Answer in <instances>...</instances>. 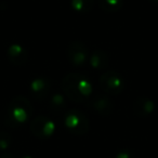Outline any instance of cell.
<instances>
[{"label": "cell", "mask_w": 158, "mask_h": 158, "mask_svg": "<svg viewBox=\"0 0 158 158\" xmlns=\"http://www.w3.org/2000/svg\"><path fill=\"white\" fill-rule=\"evenodd\" d=\"M79 77L80 75L76 74V73L66 75L62 80V90L67 95L68 99L72 100L75 103H86L88 99H86L80 92L78 85Z\"/></svg>", "instance_id": "3"}, {"label": "cell", "mask_w": 158, "mask_h": 158, "mask_svg": "<svg viewBox=\"0 0 158 158\" xmlns=\"http://www.w3.org/2000/svg\"><path fill=\"white\" fill-rule=\"evenodd\" d=\"M89 103H90V107L93 112L103 115V116L110 115L114 110V104H113L112 100L105 94L95 95Z\"/></svg>", "instance_id": "7"}, {"label": "cell", "mask_w": 158, "mask_h": 158, "mask_svg": "<svg viewBox=\"0 0 158 158\" xmlns=\"http://www.w3.org/2000/svg\"><path fill=\"white\" fill-rule=\"evenodd\" d=\"M55 129L54 123L46 116H37L31 123V131L39 139L50 138Z\"/></svg>", "instance_id": "5"}, {"label": "cell", "mask_w": 158, "mask_h": 158, "mask_svg": "<svg viewBox=\"0 0 158 158\" xmlns=\"http://www.w3.org/2000/svg\"><path fill=\"white\" fill-rule=\"evenodd\" d=\"M100 8L107 12L118 11L123 7V0H98Z\"/></svg>", "instance_id": "13"}, {"label": "cell", "mask_w": 158, "mask_h": 158, "mask_svg": "<svg viewBox=\"0 0 158 158\" xmlns=\"http://www.w3.org/2000/svg\"><path fill=\"white\" fill-rule=\"evenodd\" d=\"M50 81L46 77H38L34 79L31 84V91L33 95L38 100H42L48 95L50 91Z\"/></svg>", "instance_id": "9"}, {"label": "cell", "mask_w": 158, "mask_h": 158, "mask_svg": "<svg viewBox=\"0 0 158 158\" xmlns=\"http://www.w3.org/2000/svg\"><path fill=\"white\" fill-rule=\"evenodd\" d=\"M100 87L106 94L117 95L123 90V79L117 72L107 70L100 77Z\"/></svg>", "instance_id": "4"}, {"label": "cell", "mask_w": 158, "mask_h": 158, "mask_svg": "<svg viewBox=\"0 0 158 158\" xmlns=\"http://www.w3.org/2000/svg\"><path fill=\"white\" fill-rule=\"evenodd\" d=\"M89 63L93 69H106L110 64V59L106 52L102 50H97L90 55Z\"/></svg>", "instance_id": "10"}, {"label": "cell", "mask_w": 158, "mask_h": 158, "mask_svg": "<svg viewBox=\"0 0 158 158\" xmlns=\"http://www.w3.org/2000/svg\"><path fill=\"white\" fill-rule=\"evenodd\" d=\"M50 107L55 112H63L66 107V103L64 98L60 93H55L51 97L50 100Z\"/></svg>", "instance_id": "14"}, {"label": "cell", "mask_w": 158, "mask_h": 158, "mask_svg": "<svg viewBox=\"0 0 158 158\" xmlns=\"http://www.w3.org/2000/svg\"><path fill=\"white\" fill-rule=\"evenodd\" d=\"M116 158H133V156H132V153L129 151H121L119 152L118 154H117Z\"/></svg>", "instance_id": "16"}, {"label": "cell", "mask_w": 158, "mask_h": 158, "mask_svg": "<svg viewBox=\"0 0 158 158\" xmlns=\"http://www.w3.org/2000/svg\"><path fill=\"white\" fill-rule=\"evenodd\" d=\"M10 144H11V136L9 133L6 131L0 132V152L6 151L9 148Z\"/></svg>", "instance_id": "15"}, {"label": "cell", "mask_w": 158, "mask_h": 158, "mask_svg": "<svg viewBox=\"0 0 158 158\" xmlns=\"http://www.w3.org/2000/svg\"><path fill=\"white\" fill-rule=\"evenodd\" d=\"M64 125L69 132L76 135H84L89 130L88 118L84 113L77 110L67 112L64 116Z\"/></svg>", "instance_id": "2"}, {"label": "cell", "mask_w": 158, "mask_h": 158, "mask_svg": "<svg viewBox=\"0 0 158 158\" xmlns=\"http://www.w3.org/2000/svg\"><path fill=\"white\" fill-rule=\"evenodd\" d=\"M33 114V107L24 97H16L6 110V123L11 127H19L25 123Z\"/></svg>", "instance_id": "1"}, {"label": "cell", "mask_w": 158, "mask_h": 158, "mask_svg": "<svg viewBox=\"0 0 158 158\" xmlns=\"http://www.w3.org/2000/svg\"><path fill=\"white\" fill-rule=\"evenodd\" d=\"M155 110V104L147 98H141L134 102L133 110L139 116H148Z\"/></svg>", "instance_id": "11"}, {"label": "cell", "mask_w": 158, "mask_h": 158, "mask_svg": "<svg viewBox=\"0 0 158 158\" xmlns=\"http://www.w3.org/2000/svg\"><path fill=\"white\" fill-rule=\"evenodd\" d=\"M68 57L73 65L81 66L89 61V52L84 44L78 41L72 42L68 48Z\"/></svg>", "instance_id": "6"}, {"label": "cell", "mask_w": 158, "mask_h": 158, "mask_svg": "<svg viewBox=\"0 0 158 158\" xmlns=\"http://www.w3.org/2000/svg\"><path fill=\"white\" fill-rule=\"evenodd\" d=\"M95 0H70V6L78 12L90 11L93 8Z\"/></svg>", "instance_id": "12"}, {"label": "cell", "mask_w": 158, "mask_h": 158, "mask_svg": "<svg viewBox=\"0 0 158 158\" xmlns=\"http://www.w3.org/2000/svg\"><path fill=\"white\" fill-rule=\"evenodd\" d=\"M7 55L9 61L14 65H23L24 63H26L27 59H28L27 50L18 44H12L9 47Z\"/></svg>", "instance_id": "8"}]
</instances>
